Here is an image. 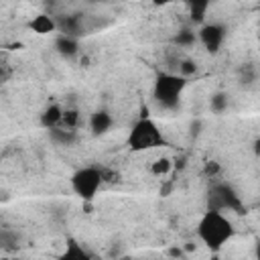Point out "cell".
<instances>
[{
    "label": "cell",
    "instance_id": "obj_4",
    "mask_svg": "<svg viewBox=\"0 0 260 260\" xmlns=\"http://www.w3.org/2000/svg\"><path fill=\"white\" fill-rule=\"evenodd\" d=\"M104 181H106L104 169L93 167V165H85V167H79V169L71 175L69 185H71V191H73L81 201H93L95 195L100 193Z\"/></svg>",
    "mask_w": 260,
    "mask_h": 260
},
{
    "label": "cell",
    "instance_id": "obj_10",
    "mask_svg": "<svg viewBox=\"0 0 260 260\" xmlns=\"http://www.w3.org/2000/svg\"><path fill=\"white\" fill-rule=\"evenodd\" d=\"M55 49L63 55V57H75L79 53V41L75 35H65L59 32L55 39Z\"/></svg>",
    "mask_w": 260,
    "mask_h": 260
},
{
    "label": "cell",
    "instance_id": "obj_6",
    "mask_svg": "<svg viewBox=\"0 0 260 260\" xmlns=\"http://www.w3.org/2000/svg\"><path fill=\"white\" fill-rule=\"evenodd\" d=\"M197 39L201 41V45L207 49V51H219V47L223 45L225 41V28L217 22H207L199 28L197 32Z\"/></svg>",
    "mask_w": 260,
    "mask_h": 260
},
{
    "label": "cell",
    "instance_id": "obj_16",
    "mask_svg": "<svg viewBox=\"0 0 260 260\" xmlns=\"http://www.w3.org/2000/svg\"><path fill=\"white\" fill-rule=\"evenodd\" d=\"M195 32H191V30H183V32H179L177 35V43L179 45H191V43H195Z\"/></svg>",
    "mask_w": 260,
    "mask_h": 260
},
{
    "label": "cell",
    "instance_id": "obj_13",
    "mask_svg": "<svg viewBox=\"0 0 260 260\" xmlns=\"http://www.w3.org/2000/svg\"><path fill=\"white\" fill-rule=\"evenodd\" d=\"M173 171V160L169 156H158L152 165H150V173L154 177H167Z\"/></svg>",
    "mask_w": 260,
    "mask_h": 260
},
{
    "label": "cell",
    "instance_id": "obj_15",
    "mask_svg": "<svg viewBox=\"0 0 260 260\" xmlns=\"http://www.w3.org/2000/svg\"><path fill=\"white\" fill-rule=\"evenodd\" d=\"M195 71H197V65H195L193 61H183L181 67H179V75H183V77H187V79H189V75L195 73Z\"/></svg>",
    "mask_w": 260,
    "mask_h": 260
},
{
    "label": "cell",
    "instance_id": "obj_9",
    "mask_svg": "<svg viewBox=\"0 0 260 260\" xmlns=\"http://www.w3.org/2000/svg\"><path fill=\"white\" fill-rule=\"evenodd\" d=\"M63 260H89L91 258V252H87L77 240L73 238H67L65 244H63V252L59 254Z\"/></svg>",
    "mask_w": 260,
    "mask_h": 260
},
{
    "label": "cell",
    "instance_id": "obj_2",
    "mask_svg": "<svg viewBox=\"0 0 260 260\" xmlns=\"http://www.w3.org/2000/svg\"><path fill=\"white\" fill-rule=\"evenodd\" d=\"M126 144L132 152H146V150H154L158 146L165 144V134L158 128V124L146 114H140L136 118V122L132 124V128L128 130L126 136Z\"/></svg>",
    "mask_w": 260,
    "mask_h": 260
},
{
    "label": "cell",
    "instance_id": "obj_3",
    "mask_svg": "<svg viewBox=\"0 0 260 260\" xmlns=\"http://www.w3.org/2000/svg\"><path fill=\"white\" fill-rule=\"evenodd\" d=\"M185 87H187V77H183L179 73L162 71L154 79L152 98L160 108H177Z\"/></svg>",
    "mask_w": 260,
    "mask_h": 260
},
{
    "label": "cell",
    "instance_id": "obj_7",
    "mask_svg": "<svg viewBox=\"0 0 260 260\" xmlns=\"http://www.w3.org/2000/svg\"><path fill=\"white\" fill-rule=\"evenodd\" d=\"M28 28L39 37L53 35V32H57V20L47 12H39L28 20Z\"/></svg>",
    "mask_w": 260,
    "mask_h": 260
},
{
    "label": "cell",
    "instance_id": "obj_17",
    "mask_svg": "<svg viewBox=\"0 0 260 260\" xmlns=\"http://www.w3.org/2000/svg\"><path fill=\"white\" fill-rule=\"evenodd\" d=\"M225 104H228V100H225L223 93H217V95L213 98V108H215V110H221Z\"/></svg>",
    "mask_w": 260,
    "mask_h": 260
},
{
    "label": "cell",
    "instance_id": "obj_11",
    "mask_svg": "<svg viewBox=\"0 0 260 260\" xmlns=\"http://www.w3.org/2000/svg\"><path fill=\"white\" fill-rule=\"evenodd\" d=\"M61 118H63V108L57 106V104H51L49 108H45V112L41 114V126L43 128H55L61 124Z\"/></svg>",
    "mask_w": 260,
    "mask_h": 260
},
{
    "label": "cell",
    "instance_id": "obj_12",
    "mask_svg": "<svg viewBox=\"0 0 260 260\" xmlns=\"http://www.w3.org/2000/svg\"><path fill=\"white\" fill-rule=\"evenodd\" d=\"M51 140H55L57 144H71L75 140V128H67V126H55L49 128Z\"/></svg>",
    "mask_w": 260,
    "mask_h": 260
},
{
    "label": "cell",
    "instance_id": "obj_14",
    "mask_svg": "<svg viewBox=\"0 0 260 260\" xmlns=\"http://www.w3.org/2000/svg\"><path fill=\"white\" fill-rule=\"evenodd\" d=\"M187 2H189L191 10H193V16H197V18H201V14L205 12V8L209 4V0H187Z\"/></svg>",
    "mask_w": 260,
    "mask_h": 260
},
{
    "label": "cell",
    "instance_id": "obj_5",
    "mask_svg": "<svg viewBox=\"0 0 260 260\" xmlns=\"http://www.w3.org/2000/svg\"><path fill=\"white\" fill-rule=\"evenodd\" d=\"M207 201H209L211 209H221V211H230V209L240 207V197L232 189V185H228V183H215L209 189Z\"/></svg>",
    "mask_w": 260,
    "mask_h": 260
},
{
    "label": "cell",
    "instance_id": "obj_18",
    "mask_svg": "<svg viewBox=\"0 0 260 260\" xmlns=\"http://www.w3.org/2000/svg\"><path fill=\"white\" fill-rule=\"evenodd\" d=\"M205 173H207V175H211V177H215V175L219 173V165H217V162H213V160H209V162L205 165Z\"/></svg>",
    "mask_w": 260,
    "mask_h": 260
},
{
    "label": "cell",
    "instance_id": "obj_8",
    "mask_svg": "<svg viewBox=\"0 0 260 260\" xmlns=\"http://www.w3.org/2000/svg\"><path fill=\"white\" fill-rule=\"evenodd\" d=\"M114 126V116L108 110H98L89 116V130L95 136H104Z\"/></svg>",
    "mask_w": 260,
    "mask_h": 260
},
{
    "label": "cell",
    "instance_id": "obj_1",
    "mask_svg": "<svg viewBox=\"0 0 260 260\" xmlns=\"http://www.w3.org/2000/svg\"><path fill=\"white\" fill-rule=\"evenodd\" d=\"M195 230H197V238L201 240V244L207 246L209 250H221L236 236V225L232 217L225 211L211 209V207L203 211Z\"/></svg>",
    "mask_w": 260,
    "mask_h": 260
}]
</instances>
